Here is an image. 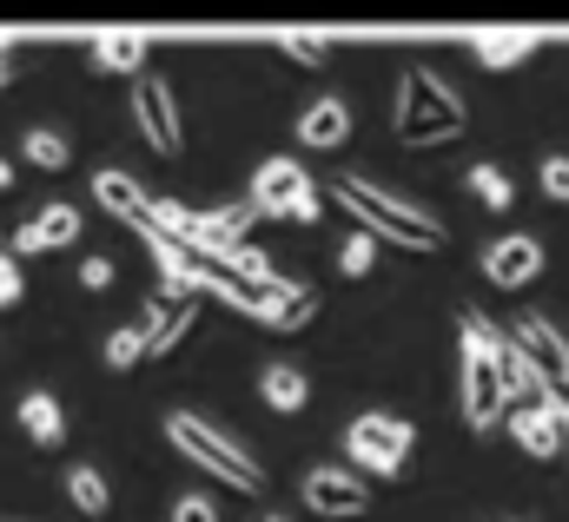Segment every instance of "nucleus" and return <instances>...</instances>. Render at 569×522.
<instances>
[{
    "label": "nucleus",
    "mask_w": 569,
    "mask_h": 522,
    "mask_svg": "<svg viewBox=\"0 0 569 522\" xmlns=\"http://www.w3.org/2000/svg\"><path fill=\"white\" fill-rule=\"evenodd\" d=\"M331 199L358 219V232H371V239L391 245V252H437V245H443V225L430 219L425 205H405V199L378 192V185L358 179V172H338V179H331Z\"/></svg>",
    "instance_id": "1"
},
{
    "label": "nucleus",
    "mask_w": 569,
    "mask_h": 522,
    "mask_svg": "<svg viewBox=\"0 0 569 522\" xmlns=\"http://www.w3.org/2000/svg\"><path fill=\"white\" fill-rule=\"evenodd\" d=\"M463 127H470V113H463L457 87H450L443 73H430V67H405L398 100H391V139L411 145V152H425V145L457 139Z\"/></svg>",
    "instance_id": "2"
},
{
    "label": "nucleus",
    "mask_w": 569,
    "mask_h": 522,
    "mask_svg": "<svg viewBox=\"0 0 569 522\" xmlns=\"http://www.w3.org/2000/svg\"><path fill=\"white\" fill-rule=\"evenodd\" d=\"M166 443L192 463V470H206V476H219V483H232L239 496H259L266 490V470L219 430V423H206V416H192V410H172L166 416Z\"/></svg>",
    "instance_id": "3"
},
{
    "label": "nucleus",
    "mask_w": 569,
    "mask_h": 522,
    "mask_svg": "<svg viewBox=\"0 0 569 522\" xmlns=\"http://www.w3.org/2000/svg\"><path fill=\"white\" fill-rule=\"evenodd\" d=\"M497 351H503V331H490L483 311H463V423L477 436L497 430V416H510V391L497 378Z\"/></svg>",
    "instance_id": "4"
},
{
    "label": "nucleus",
    "mask_w": 569,
    "mask_h": 522,
    "mask_svg": "<svg viewBox=\"0 0 569 522\" xmlns=\"http://www.w3.org/2000/svg\"><path fill=\"white\" fill-rule=\"evenodd\" d=\"M411 450H418V423L411 416H391V410H371V416H358L345 430V456L358 470H371V476H398L411 463Z\"/></svg>",
    "instance_id": "5"
},
{
    "label": "nucleus",
    "mask_w": 569,
    "mask_h": 522,
    "mask_svg": "<svg viewBox=\"0 0 569 522\" xmlns=\"http://www.w3.org/2000/svg\"><path fill=\"white\" fill-rule=\"evenodd\" d=\"M252 205H259L266 219H291V225H318V219H325L318 185L305 179L298 159H266V165H259V179H252Z\"/></svg>",
    "instance_id": "6"
},
{
    "label": "nucleus",
    "mask_w": 569,
    "mask_h": 522,
    "mask_svg": "<svg viewBox=\"0 0 569 522\" xmlns=\"http://www.w3.org/2000/svg\"><path fill=\"white\" fill-rule=\"evenodd\" d=\"M510 338H517V344H523V358L543 371L550 396L569 410V338L550 324V318H537V311H530V318H517V331H510Z\"/></svg>",
    "instance_id": "7"
},
{
    "label": "nucleus",
    "mask_w": 569,
    "mask_h": 522,
    "mask_svg": "<svg viewBox=\"0 0 569 522\" xmlns=\"http://www.w3.org/2000/svg\"><path fill=\"white\" fill-rule=\"evenodd\" d=\"M305 510L331 522H358L371 516V490L358 483V470H305Z\"/></svg>",
    "instance_id": "8"
},
{
    "label": "nucleus",
    "mask_w": 569,
    "mask_h": 522,
    "mask_svg": "<svg viewBox=\"0 0 569 522\" xmlns=\"http://www.w3.org/2000/svg\"><path fill=\"white\" fill-rule=\"evenodd\" d=\"M133 127L146 132V145H152L159 159H179L186 132H179V100H172L166 80H140V93H133Z\"/></svg>",
    "instance_id": "9"
},
{
    "label": "nucleus",
    "mask_w": 569,
    "mask_h": 522,
    "mask_svg": "<svg viewBox=\"0 0 569 522\" xmlns=\"http://www.w3.org/2000/svg\"><path fill=\"white\" fill-rule=\"evenodd\" d=\"M503 423H510V436L530 456H543V463L550 456H569V410H557V403H517Z\"/></svg>",
    "instance_id": "10"
},
{
    "label": "nucleus",
    "mask_w": 569,
    "mask_h": 522,
    "mask_svg": "<svg viewBox=\"0 0 569 522\" xmlns=\"http://www.w3.org/2000/svg\"><path fill=\"white\" fill-rule=\"evenodd\" d=\"M80 239V212L73 205H60V199H47L20 232H13V259H40V252H60V245H73Z\"/></svg>",
    "instance_id": "11"
},
{
    "label": "nucleus",
    "mask_w": 569,
    "mask_h": 522,
    "mask_svg": "<svg viewBox=\"0 0 569 522\" xmlns=\"http://www.w3.org/2000/svg\"><path fill=\"white\" fill-rule=\"evenodd\" d=\"M537 271H543V245H537V239H523V232H517V239H497V245L483 252V278H490V284H503V291L530 284Z\"/></svg>",
    "instance_id": "12"
},
{
    "label": "nucleus",
    "mask_w": 569,
    "mask_h": 522,
    "mask_svg": "<svg viewBox=\"0 0 569 522\" xmlns=\"http://www.w3.org/2000/svg\"><path fill=\"white\" fill-rule=\"evenodd\" d=\"M351 139V107L338 100V93H325V100H311L305 113H298V145H311V152H338Z\"/></svg>",
    "instance_id": "13"
},
{
    "label": "nucleus",
    "mask_w": 569,
    "mask_h": 522,
    "mask_svg": "<svg viewBox=\"0 0 569 522\" xmlns=\"http://www.w3.org/2000/svg\"><path fill=\"white\" fill-rule=\"evenodd\" d=\"M497 378H503V391H510V410H517V403H557L550 384H543V371L523 358V344H517L510 331H503V351H497ZM557 410H563V403H557Z\"/></svg>",
    "instance_id": "14"
},
{
    "label": "nucleus",
    "mask_w": 569,
    "mask_h": 522,
    "mask_svg": "<svg viewBox=\"0 0 569 522\" xmlns=\"http://www.w3.org/2000/svg\"><path fill=\"white\" fill-rule=\"evenodd\" d=\"M311 311H318V291H311V284H291V278H284L279 291H272V298H266V304L252 311V318H259L266 331H305V324H311Z\"/></svg>",
    "instance_id": "15"
},
{
    "label": "nucleus",
    "mask_w": 569,
    "mask_h": 522,
    "mask_svg": "<svg viewBox=\"0 0 569 522\" xmlns=\"http://www.w3.org/2000/svg\"><path fill=\"white\" fill-rule=\"evenodd\" d=\"M93 199H100L113 219H127V225H146V219H152L146 185L140 179H127V172H100V179H93Z\"/></svg>",
    "instance_id": "16"
},
{
    "label": "nucleus",
    "mask_w": 569,
    "mask_h": 522,
    "mask_svg": "<svg viewBox=\"0 0 569 522\" xmlns=\"http://www.w3.org/2000/svg\"><path fill=\"white\" fill-rule=\"evenodd\" d=\"M537 47H543L537 33H477V40H470L477 67H490V73H503V67H523Z\"/></svg>",
    "instance_id": "17"
},
{
    "label": "nucleus",
    "mask_w": 569,
    "mask_h": 522,
    "mask_svg": "<svg viewBox=\"0 0 569 522\" xmlns=\"http://www.w3.org/2000/svg\"><path fill=\"white\" fill-rule=\"evenodd\" d=\"M259 396H266L279 416H298V410L311 403V384H305V371H298V364H266V378H259Z\"/></svg>",
    "instance_id": "18"
},
{
    "label": "nucleus",
    "mask_w": 569,
    "mask_h": 522,
    "mask_svg": "<svg viewBox=\"0 0 569 522\" xmlns=\"http://www.w3.org/2000/svg\"><path fill=\"white\" fill-rule=\"evenodd\" d=\"M186 324H192V304H186V298H159V304L146 311V338H152V358H159V351H172V344L186 338Z\"/></svg>",
    "instance_id": "19"
},
{
    "label": "nucleus",
    "mask_w": 569,
    "mask_h": 522,
    "mask_svg": "<svg viewBox=\"0 0 569 522\" xmlns=\"http://www.w3.org/2000/svg\"><path fill=\"white\" fill-rule=\"evenodd\" d=\"M13 416H20V430H27L33 443H60V436H67V416H60V403H53L47 391L20 396V410H13Z\"/></svg>",
    "instance_id": "20"
},
{
    "label": "nucleus",
    "mask_w": 569,
    "mask_h": 522,
    "mask_svg": "<svg viewBox=\"0 0 569 522\" xmlns=\"http://www.w3.org/2000/svg\"><path fill=\"white\" fill-rule=\"evenodd\" d=\"M93 67H100V73H140L146 40L140 33H100V40H93Z\"/></svg>",
    "instance_id": "21"
},
{
    "label": "nucleus",
    "mask_w": 569,
    "mask_h": 522,
    "mask_svg": "<svg viewBox=\"0 0 569 522\" xmlns=\"http://www.w3.org/2000/svg\"><path fill=\"white\" fill-rule=\"evenodd\" d=\"M67 496H73V510H80V516H107V510H113L107 476H100V470H87V463H73V470H67Z\"/></svg>",
    "instance_id": "22"
},
{
    "label": "nucleus",
    "mask_w": 569,
    "mask_h": 522,
    "mask_svg": "<svg viewBox=\"0 0 569 522\" xmlns=\"http://www.w3.org/2000/svg\"><path fill=\"white\" fill-rule=\"evenodd\" d=\"M146 358H152L146 324H127V331H113V338H107V364H113V371H133V364H146Z\"/></svg>",
    "instance_id": "23"
},
{
    "label": "nucleus",
    "mask_w": 569,
    "mask_h": 522,
    "mask_svg": "<svg viewBox=\"0 0 569 522\" xmlns=\"http://www.w3.org/2000/svg\"><path fill=\"white\" fill-rule=\"evenodd\" d=\"M470 192H477L490 212H510V205H517V185H510L497 165H470Z\"/></svg>",
    "instance_id": "24"
},
{
    "label": "nucleus",
    "mask_w": 569,
    "mask_h": 522,
    "mask_svg": "<svg viewBox=\"0 0 569 522\" xmlns=\"http://www.w3.org/2000/svg\"><path fill=\"white\" fill-rule=\"evenodd\" d=\"M371 264H378V239H371V232H351V239L338 245V271H345V278H365Z\"/></svg>",
    "instance_id": "25"
},
{
    "label": "nucleus",
    "mask_w": 569,
    "mask_h": 522,
    "mask_svg": "<svg viewBox=\"0 0 569 522\" xmlns=\"http://www.w3.org/2000/svg\"><path fill=\"white\" fill-rule=\"evenodd\" d=\"M27 159H33L40 172H60L73 152H67V139H60V132H27Z\"/></svg>",
    "instance_id": "26"
},
{
    "label": "nucleus",
    "mask_w": 569,
    "mask_h": 522,
    "mask_svg": "<svg viewBox=\"0 0 569 522\" xmlns=\"http://www.w3.org/2000/svg\"><path fill=\"white\" fill-rule=\"evenodd\" d=\"M279 47H284V60H298V67H325V53H331L325 33H284Z\"/></svg>",
    "instance_id": "27"
},
{
    "label": "nucleus",
    "mask_w": 569,
    "mask_h": 522,
    "mask_svg": "<svg viewBox=\"0 0 569 522\" xmlns=\"http://www.w3.org/2000/svg\"><path fill=\"white\" fill-rule=\"evenodd\" d=\"M543 192H550L557 205H569V159H563V152H550V159H543Z\"/></svg>",
    "instance_id": "28"
},
{
    "label": "nucleus",
    "mask_w": 569,
    "mask_h": 522,
    "mask_svg": "<svg viewBox=\"0 0 569 522\" xmlns=\"http://www.w3.org/2000/svg\"><path fill=\"white\" fill-rule=\"evenodd\" d=\"M172 522H219V510H212L206 496H179V503H172Z\"/></svg>",
    "instance_id": "29"
},
{
    "label": "nucleus",
    "mask_w": 569,
    "mask_h": 522,
    "mask_svg": "<svg viewBox=\"0 0 569 522\" xmlns=\"http://www.w3.org/2000/svg\"><path fill=\"white\" fill-rule=\"evenodd\" d=\"M0 304H20V259L0 252Z\"/></svg>",
    "instance_id": "30"
},
{
    "label": "nucleus",
    "mask_w": 569,
    "mask_h": 522,
    "mask_svg": "<svg viewBox=\"0 0 569 522\" xmlns=\"http://www.w3.org/2000/svg\"><path fill=\"white\" fill-rule=\"evenodd\" d=\"M80 284L87 291H107L113 284V259H80Z\"/></svg>",
    "instance_id": "31"
},
{
    "label": "nucleus",
    "mask_w": 569,
    "mask_h": 522,
    "mask_svg": "<svg viewBox=\"0 0 569 522\" xmlns=\"http://www.w3.org/2000/svg\"><path fill=\"white\" fill-rule=\"evenodd\" d=\"M7 185H13V165H7V159H0V192H7Z\"/></svg>",
    "instance_id": "32"
},
{
    "label": "nucleus",
    "mask_w": 569,
    "mask_h": 522,
    "mask_svg": "<svg viewBox=\"0 0 569 522\" xmlns=\"http://www.w3.org/2000/svg\"><path fill=\"white\" fill-rule=\"evenodd\" d=\"M0 87H7V60H0Z\"/></svg>",
    "instance_id": "33"
},
{
    "label": "nucleus",
    "mask_w": 569,
    "mask_h": 522,
    "mask_svg": "<svg viewBox=\"0 0 569 522\" xmlns=\"http://www.w3.org/2000/svg\"><path fill=\"white\" fill-rule=\"evenodd\" d=\"M266 522H284V516H266Z\"/></svg>",
    "instance_id": "34"
}]
</instances>
